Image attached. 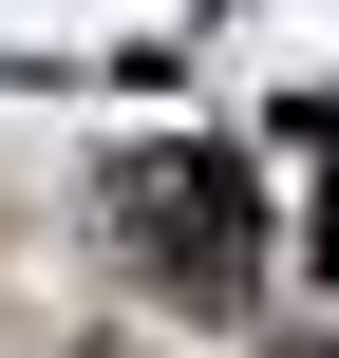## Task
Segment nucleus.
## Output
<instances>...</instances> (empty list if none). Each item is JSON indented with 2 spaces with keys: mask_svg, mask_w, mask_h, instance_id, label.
I'll list each match as a JSON object with an SVG mask.
<instances>
[{
  "mask_svg": "<svg viewBox=\"0 0 339 358\" xmlns=\"http://www.w3.org/2000/svg\"><path fill=\"white\" fill-rule=\"evenodd\" d=\"M113 227H132V264L189 283V302H245V264H264V208H245L226 151H151V170H113Z\"/></svg>",
  "mask_w": 339,
  "mask_h": 358,
  "instance_id": "nucleus-1",
  "label": "nucleus"
}]
</instances>
